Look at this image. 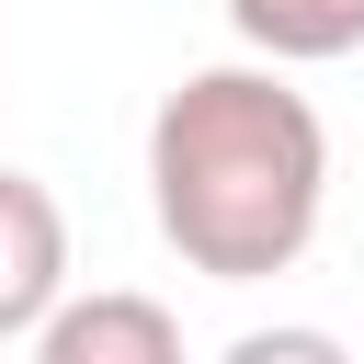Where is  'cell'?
I'll return each mask as SVG.
<instances>
[{
	"label": "cell",
	"instance_id": "obj_3",
	"mask_svg": "<svg viewBox=\"0 0 364 364\" xmlns=\"http://www.w3.org/2000/svg\"><path fill=\"white\" fill-rule=\"evenodd\" d=\"M34 364H182V318L136 284H91L34 330Z\"/></svg>",
	"mask_w": 364,
	"mask_h": 364
},
{
	"label": "cell",
	"instance_id": "obj_5",
	"mask_svg": "<svg viewBox=\"0 0 364 364\" xmlns=\"http://www.w3.org/2000/svg\"><path fill=\"white\" fill-rule=\"evenodd\" d=\"M216 364H353V353H341V330H318V318H273V330H239Z\"/></svg>",
	"mask_w": 364,
	"mask_h": 364
},
{
	"label": "cell",
	"instance_id": "obj_1",
	"mask_svg": "<svg viewBox=\"0 0 364 364\" xmlns=\"http://www.w3.org/2000/svg\"><path fill=\"white\" fill-rule=\"evenodd\" d=\"M148 216L216 284L296 273L318 216H330V125H318V102L262 57L182 68L159 91V114H148Z\"/></svg>",
	"mask_w": 364,
	"mask_h": 364
},
{
	"label": "cell",
	"instance_id": "obj_4",
	"mask_svg": "<svg viewBox=\"0 0 364 364\" xmlns=\"http://www.w3.org/2000/svg\"><path fill=\"white\" fill-rule=\"evenodd\" d=\"M228 34L262 68H330L364 46V0H228Z\"/></svg>",
	"mask_w": 364,
	"mask_h": 364
},
{
	"label": "cell",
	"instance_id": "obj_2",
	"mask_svg": "<svg viewBox=\"0 0 364 364\" xmlns=\"http://www.w3.org/2000/svg\"><path fill=\"white\" fill-rule=\"evenodd\" d=\"M68 307V205L0 159V341H34Z\"/></svg>",
	"mask_w": 364,
	"mask_h": 364
}]
</instances>
